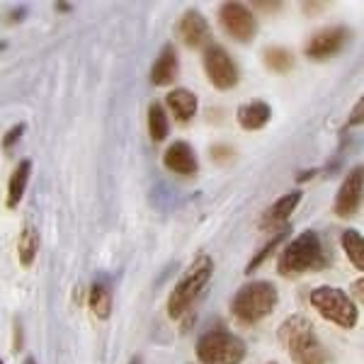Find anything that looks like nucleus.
Listing matches in <instances>:
<instances>
[{
    "label": "nucleus",
    "mask_w": 364,
    "mask_h": 364,
    "mask_svg": "<svg viewBox=\"0 0 364 364\" xmlns=\"http://www.w3.org/2000/svg\"><path fill=\"white\" fill-rule=\"evenodd\" d=\"M277 338L282 348L289 352L294 364H328V360H331L318 336H316L311 321L304 318L301 314L289 316L282 323Z\"/></svg>",
    "instance_id": "1"
},
{
    "label": "nucleus",
    "mask_w": 364,
    "mask_h": 364,
    "mask_svg": "<svg viewBox=\"0 0 364 364\" xmlns=\"http://www.w3.org/2000/svg\"><path fill=\"white\" fill-rule=\"evenodd\" d=\"M328 265V255L323 250L321 236L316 231H304L284 245L277 262V272L282 277H299L306 272H318Z\"/></svg>",
    "instance_id": "2"
},
{
    "label": "nucleus",
    "mask_w": 364,
    "mask_h": 364,
    "mask_svg": "<svg viewBox=\"0 0 364 364\" xmlns=\"http://www.w3.org/2000/svg\"><path fill=\"white\" fill-rule=\"evenodd\" d=\"M277 301L279 294L274 284H269V282H250V284H243L236 291L231 311L240 323L252 326V323L267 318L277 306Z\"/></svg>",
    "instance_id": "3"
},
{
    "label": "nucleus",
    "mask_w": 364,
    "mask_h": 364,
    "mask_svg": "<svg viewBox=\"0 0 364 364\" xmlns=\"http://www.w3.org/2000/svg\"><path fill=\"white\" fill-rule=\"evenodd\" d=\"M211 274H214V260L209 255H199L190 265L180 282L175 284L173 294L168 299V314L170 318H180L182 314H187L190 306L195 304V299L202 294V289L209 284Z\"/></svg>",
    "instance_id": "4"
},
{
    "label": "nucleus",
    "mask_w": 364,
    "mask_h": 364,
    "mask_svg": "<svg viewBox=\"0 0 364 364\" xmlns=\"http://www.w3.org/2000/svg\"><path fill=\"white\" fill-rule=\"evenodd\" d=\"M309 301L323 318L345 328V331L355 328L357 321H360V309L355 306L350 294H345L338 287H316V289L311 291Z\"/></svg>",
    "instance_id": "5"
},
{
    "label": "nucleus",
    "mask_w": 364,
    "mask_h": 364,
    "mask_svg": "<svg viewBox=\"0 0 364 364\" xmlns=\"http://www.w3.org/2000/svg\"><path fill=\"white\" fill-rule=\"evenodd\" d=\"M195 350L202 364H240L245 360V343L228 331H207Z\"/></svg>",
    "instance_id": "6"
},
{
    "label": "nucleus",
    "mask_w": 364,
    "mask_h": 364,
    "mask_svg": "<svg viewBox=\"0 0 364 364\" xmlns=\"http://www.w3.org/2000/svg\"><path fill=\"white\" fill-rule=\"evenodd\" d=\"M204 70H207L209 83L219 87V90H231V87L238 85V66L226 54L224 46H207V51H204Z\"/></svg>",
    "instance_id": "7"
},
{
    "label": "nucleus",
    "mask_w": 364,
    "mask_h": 364,
    "mask_svg": "<svg viewBox=\"0 0 364 364\" xmlns=\"http://www.w3.org/2000/svg\"><path fill=\"white\" fill-rule=\"evenodd\" d=\"M219 22H221V27H224V32L231 39H236V42L245 44L255 37V29H257L255 15H252V10L243 3H224L221 5Z\"/></svg>",
    "instance_id": "8"
},
{
    "label": "nucleus",
    "mask_w": 364,
    "mask_h": 364,
    "mask_svg": "<svg viewBox=\"0 0 364 364\" xmlns=\"http://www.w3.org/2000/svg\"><path fill=\"white\" fill-rule=\"evenodd\" d=\"M348 42H350L348 27H326L311 37V42L306 44V56L314 58V61H326V58L340 54Z\"/></svg>",
    "instance_id": "9"
},
{
    "label": "nucleus",
    "mask_w": 364,
    "mask_h": 364,
    "mask_svg": "<svg viewBox=\"0 0 364 364\" xmlns=\"http://www.w3.org/2000/svg\"><path fill=\"white\" fill-rule=\"evenodd\" d=\"M360 204H362V168L357 166L350 170L348 178L343 180V185H340L333 211H336L340 219H348V216L357 214Z\"/></svg>",
    "instance_id": "10"
},
{
    "label": "nucleus",
    "mask_w": 364,
    "mask_h": 364,
    "mask_svg": "<svg viewBox=\"0 0 364 364\" xmlns=\"http://www.w3.org/2000/svg\"><path fill=\"white\" fill-rule=\"evenodd\" d=\"M178 37H180V42L185 46H190V49H202V46H207L211 39L207 17L199 13V10H187L178 22Z\"/></svg>",
    "instance_id": "11"
},
{
    "label": "nucleus",
    "mask_w": 364,
    "mask_h": 364,
    "mask_svg": "<svg viewBox=\"0 0 364 364\" xmlns=\"http://www.w3.org/2000/svg\"><path fill=\"white\" fill-rule=\"evenodd\" d=\"M163 166H166L170 173L182 175V178H190V175H195L199 170L195 151H192V146L185 144V141H175L173 146H168V151L163 154Z\"/></svg>",
    "instance_id": "12"
},
{
    "label": "nucleus",
    "mask_w": 364,
    "mask_h": 364,
    "mask_svg": "<svg viewBox=\"0 0 364 364\" xmlns=\"http://www.w3.org/2000/svg\"><path fill=\"white\" fill-rule=\"evenodd\" d=\"M301 197H304L301 190H291V192H287L284 197H279L277 202H274L272 207H269L265 214H262V219H260V228H262V231L284 226L287 221H289V216L294 214V209L299 207Z\"/></svg>",
    "instance_id": "13"
},
{
    "label": "nucleus",
    "mask_w": 364,
    "mask_h": 364,
    "mask_svg": "<svg viewBox=\"0 0 364 364\" xmlns=\"http://www.w3.org/2000/svg\"><path fill=\"white\" fill-rule=\"evenodd\" d=\"M175 75H178V54H175L173 44H166L161 56L156 58L154 68H151V83L158 87H166L173 83Z\"/></svg>",
    "instance_id": "14"
},
{
    "label": "nucleus",
    "mask_w": 364,
    "mask_h": 364,
    "mask_svg": "<svg viewBox=\"0 0 364 364\" xmlns=\"http://www.w3.org/2000/svg\"><path fill=\"white\" fill-rule=\"evenodd\" d=\"M269 117H272V109H269V105L262 102V100L240 105L236 112L238 124L243 127L245 132H257V129H262L269 122Z\"/></svg>",
    "instance_id": "15"
},
{
    "label": "nucleus",
    "mask_w": 364,
    "mask_h": 364,
    "mask_svg": "<svg viewBox=\"0 0 364 364\" xmlns=\"http://www.w3.org/2000/svg\"><path fill=\"white\" fill-rule=\"evenodd\" d=\"M166 102H168V107L173 109V114L178 117V122H190L197 112V95L190 90H185V87L170 90Z\"/></svg>",
    "instance_id": "16"
},
{
    "label": "nucleus",
    "mask_w": 364,
    "mask_h": 364,
    "mask_svg": "<svg viewBox=\"0 0 364 364\" xmlns=\"http://www.w3.org/2000/svg\"><path fill=\"white\" fill-rule=\"evenodd\" d=\"M29 173H32V161H27V158H25V161L17 163V168L13 170L10 182H8V199H5L8 209H15L17 204H20V199H22V195H25V190H27Z\"/></svg>",
    "instance_id": "17"
},
{
    "label": "nucleus",
    "mask_w": 364,
    "mask_h": 364,
    "mask_svg": "<svg viewBox=\"0 0 364 364\" xmlns=\"http://www.w3.org/2000/svg\"><path fill=\"white\" fill-rule=\"evenodd\" d=\"M87 306L97 318H109V314H112V291H109V287L100 284V282L92 284L90 291H87Z\"/></svg>",
    "instance_id": "18"
},
{
    "label": "nucleus",
    "mask_w": 364,
    "mask_h": 364,
    "mask_svg": "<svg viewBox=\"0 0 364 364\" xmlns=\"http://www.w3.org/2000/svg\"><path fill=\"white\" fill-rule=\"evenodd\" d=\"M37 250H39V233L32 226H25L22 228L20 243H17V257H20L22 267H32Z\"/></svg>",
    "instance_id": "19"
},
{
    "label": "nucleus",
    "mask_w": 364,
    "mask_h": 364,
    "mask_svg": "<svg viewBox=\"0 0 364 364\" xmlns=\"http://www.w3.org/2000/svg\"><path fill=\"white\" fill-rule=\"evenodd\" d=\"M340 243H343V250H345V255L350 257L352 265L357 269H364V240L360 233L348 228V231L343 233V238H340Z\"/></svg>",
    "instance_id": "20"
},
{
    "label": "nucleus",
    "mask_w": 364,
    "mask_h": 364,
    "mask_svg": "<svg viewBox=\"0 0 364 364\" xmlns=\"http://www.w3.org/2000/svg\"><path fill=\"white\" fill-rule=\"evenodd\" d=\"M149 136L156 141H163L168 136V114L161 102H151L149 107Z\"/></svg>",
    "instance_id": "21"
},
{
    "label": "nucleus",
    "mask_w": 364,
    "mask_h": 364,
    "mask_svg": "<svg viewBox=\"0 0 364 364\" xmlns=\"http://www.w3.org/2000/svg\"><path fill=\"white\" fill-rule=\"evenodd\" d=\"M265 66L274 73H287L294 66V54L289 49H282V46H272L265 51Z\"/></svg>",
    "instance_id": "22"
},
{
    "label": "nucleus",
    "mask_w": 364,
    "mask_h": 364,
    "mask_svg": "<svg viewBox=\"0 0 364 364\" xmlns=\"http://www.w3.org/2000/svg\"><path fill=\"white\" fill-rule=\"evenodd\" d=\"M287 236H289V231H287V228H282V231L277 233V236H272V238H269V243H265V245H262V248H260V252H257V255L252 257V260L248 262V267H245V272H248V274H250V272H255V269L260 267L262 262H265L267 257L272 255V252L277 250L282 243H284V240H287Z\"/></svg>",
    "instance_id": "23"
},
{
    "label": "nucleus",
    "mask_w": 364,
    "mask_h": 364,
    "mask_svg": "<svg viewBox=\"0 0 364 364\" xmlns=\"http://www.w3.org/2000/svg\"><path fill=\"white\" fill-rule=\"evenodd\" d=\"M22 132H25V124H15V127H10L8 129V134L3 136V149L5 151H10L13 146L20 141V136H22Z\"/></svg>",
    "instance_id": "24"
},
{
    "label": "nucleus",
    "mask_w": 364,
    "mask_h": 364,
    "mask_svg": "<svg viewBox=\"0 0 364 364\" xmlns=\"http://www.w3.org/2000/svg\"><path fill=\"white\" fill-rule=\"evenodd\" d=\"M231 154L233 151L228 149V146H214V149H211V158H214V161H226V158H231Z\"/></svg>",
    "instance_id": "25"
},
{
    "label": "nucleus",
    "mask_w": 364,
    "mask_h": 364,
    "mask_svg": "<svg viewBox=\"0 0 364 364\" xmlns=\"http://www.w3.org/2000/svg\"><path fill=\"white\" fill-rule=\"evenodd\" d=\"M362 107H364V102L360 100V102L355 105V109H352V117L348 119V127H357V124H362Z\"/></svg>",
    "instance_id": "26"
},
{
    "label": "nucleus",
    "mask_w": 364,
    "mask_h": 364,
    "mask_svg": "<svg viewBox=\"0 0 364 364\" xmlns=\"http://www.w3.org/2000/svg\"><path fill=\"white\" fill-rule=\"evenodd\" d=\"M301 10L306 15H314V13H321V10H326V3H301Z\"/></svg>",
    "instance_id": "27"
},
{
    "label": "nucleus",
    "mask_w": 364,
    "mask_h": 364,
    "mask_svg": "<svg viewBox=\"0 0 364 364\" xmlns=\"http://www.w3.org/2000/svg\"><path fill=\"white\" fill-rule=\"evenodd\" d=\"M252 8L262 10V13H277V10L282 8V3H255Z\"/></svg>",
    "instance_id": "28"
},
{
    "label": "nucleus",
    "mask_w": 364,
    "mask_h": 364,
    "mask_svg": "<svg viewBox=\"0 0 364 364\" xmlns=\"http://www.w3.org/2000/svg\"><path fill=\"white\" fill-rule=\"evenodd\" d=\"M15 352L17 350H22V326H20V321H15Z\"/></svg>",
    "instance_id": "29"
},
{
    "label": "nucleus",
    "mask_w": 364,
    "mask_h": 364,
    "mask_svg": "<svg viewBox=\"0 0 364 364\" xmlns=\"http://www.w3.org/2000/svg\"><path fill=\"white\" fill-rule=\"evenodd\" d=\"M22 17H25V8H20V10H13V13L8 15V22L13 25V22H20Z\"/></svg>",
    "instance_id": "30"
},
{
    "label": "nucleus",
    "mask_w": 364,
    "mask_h": 364,
    "mask_svg": "<svg viewBox=\"0 0 364 364\" xmlns=\"http://www.w3.org/2000/svg\"><path fill=\"white\" fill-rule=\"evenodd\" d=\"M362 287H364L362 279H357L355 284H352V289H355V294H357V299H360V301H362Z\"/></svg>",
    "instance_id": "31"
},
{
    "label": "nucleus",
    "mask_w": 364,
    "mask_h": 364,
    "mask_svg": "<svg viewBox=\"0 0 364 364\" xmlns=\"http://www.w3.org/2000/svg\"><path fill=\"white\" fill-rule=\"evenodd\" d=\"M56 10H63V13H68L70 5H66V3H58V5H56Z\"/></svg>",
    "instance_id": "32"
},
{
    "label": "nucleus",
    "mask_w": 364,
    "mask_h": 364,
    "mask_svg": "<svg viewBox=\"0 0 364 364\" xmlns=\"http://www.w3.org/2000/svg\"><path fill=\"white\" fill-rule=\"evenodd\" d=\"M25 364H37V362H34L32 357H29V360H25Z\"/></svg>",
    "instance_id": "33"
},
{
    "label": "nucleus",
    "mask_w": 364,
    "mask_h": 364,
    "mask_svg": "<svg viewBox=\"0 0 364 364\" xmlns=\"http://www.w3.org/2000/svg\"><path fill=\"white\" fill-rule=\"evenodd\" d=\"M132 364H141V357H136V360H134Z\"/></svg>",
    "instance_id": "34"
},
{
    "label": "nucleus",
    "mask_w": 364,
    "mask_h": 364,
    "mask_svg": "<svg viewBox=\"0 0 364 364\" xmlns=\"http://www.w3.org/2000/svg\"><path fill=\"white\" fill-rule=\"evenodd\" d=\"M0 364H3V360H0Z\"/></svg>",
    "instance_id": "35"
},
{
    "label": "nucleus",
    "mask_w": 364,
    "mask_h": 364,
    "mask_svg": "<svg viewBox=\"0 0 364 364\" xmlns=\"http://www.w3.org/2000/svg\"><path fill=\"white\" fill-rule=\"evenodd\" d=\"M272 364H274V362H272Z\"/></svg>",
    "instance_id": "36"
}]
</instances>
